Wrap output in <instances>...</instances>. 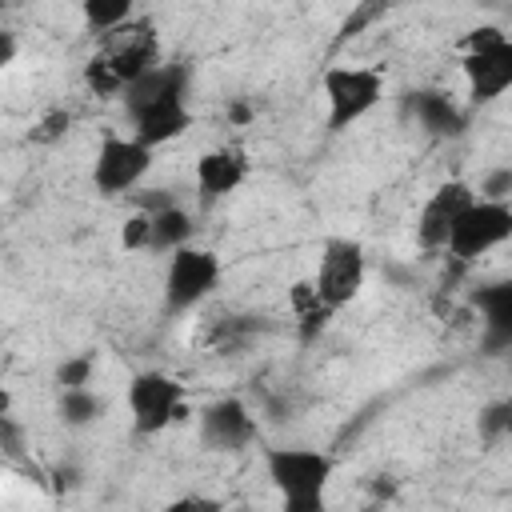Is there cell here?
I'll use <instances>...</instances> for the list:
<instances>
[{
	"instance_id": "1f68e13d",
	"label": "cell",
	"mask_w": 512,
	"mask_h": 512,
	"mask_svg": "<svg viewBox=\"0 0 512 512\" xmlns=\"http://www.w3.org/2000/svg\"><path fill=\"white\" fill-rule=\"evenodd\" d=\"M16 52H20L16 32H12V28H0V68H8V64L16 60Z\"/></svg>"
},
{
	"instance_id": "44dd1931",
	"label": "cell",
	"mask_w": 512,
	"mask_h": 512,
	"mask_svg": "<svg viewBox=\"0 0 512 512\" xmlns=\"http://www.w3.org/2000/svg\"><path fill=\"white\" fill-rule=\"evenodd\" d=\"M92 372H96V352H72L56 364L52 380L60 392H72V388H88L92 384Z\"/></svg>"
},
{
	"instance_id": "8992f818",
	"label": "cell",
	"mask_w": 512,
	"mask_h": 512,
	"mask_svg": "<svg viewBox=\"0 0 512 512\" xmlns=\"http://www.w3.org/2000/svg\"><path fill=\"white\" fill-rule=\"evenodd\" d=\"M368 276V256L364 244L352 236H328L320 244V260L312 272V288L320 296V304H328L332 312H340L344 304H352L364 288Z\"/></svg>"
},
{
	"instance_id": "4316f807",
	"label": "cell",
	"mask_w": 512,
	"mask_h": 512,
	"mask_svg": "<svg viewBox=\"0 0 512 512\" xmlns=\"http://www.w3.org/2000/svg\"><path fill=\"white\" fill-rule=\"evenodd\" d=\"M68 124H72V112H68V108H52V112H44V116L36 120V128L28 132V140H32V144H56V140H64Z\"/></svg>"
},
{
	"instance_id": "6da1fadb",
	"label": "cell",
	"mask_w": 512,
	"mask_h": 512,
	"mask_svg": "<svg viewBox=\"0 0 512 512\" xmlns=\"http://www.w3.org/2000/svg\"><path fill=\"white\" fill-rule=\"evenodd\" d=\"M460 52L468 104H496L512 88V32H504L500 24H476L460 36Z\"/></svg>"
},
{
	"instance_id": "8fae6325",
	"label": "cell",
	"mask_w": 512,
	"mask_h": 512,
	"mask_svg": "<svg viewBox=\"0 0 512 512\" xmlns=\"http://www.w3.org/2000/svg\"><path fill=\"white\" fill-rule=\"evenodd\" d=\"M100 56L112 64L116 80L128 88V84H136L144 72H152V68L160 64V32H156V24H152L148 16H136V20L124 24L116 36L104 40Z\"/></svg>"
},
{
	"instance_id": "4dcf8cb0",
	"label": "cell",
	"mask_w": 512,
	"mask_h": 512,
	"mask_svg": "<svg viewBox=\"0 0 512 512\" xmlns=\"http://www.w3.org/2000/svg\"><path fill=\"white\" fill-rule=\"evenodd\" d=\"M84 484V472L68 460V464H56V468H48V488L52 492H60V496H68V492H76Z\"/></svg>"
},
{
	"instance_id": "ac0fdd59",
	"label": "cell",
	"mask_w": 512,
	"mask_h": 512,
	"mask_svg": "<svg viewBox=\"0 0 512 512\" xmlns=\"http://www.w3.org/2000/svg\"><path fill=\"white\" fill-rule=\"evenodd\" d=\"M288 300H292V312H296V332H300V340H316V336L328 328V320L336 316L328 304H320L312 280H296L292 292H288Z\"/></svg>"
},
{
	"instance_id": "e575fe53",
	"label": "cell",
	"mask_w": 512,
	"mask_h": 512,
	"mask_svg": "<svg viewBox=\"0 0 512 512\" xmlns=\"http://www.w3.org/2000/svg\"><path fill=\"white\" fill-rule=\"evenodd\" d=\"M508 408H512V396H508Z\"/></svg>"
},
{
	"instance_id": "5b68a950",
	"label": "cell",
	"mask_w": 512,
	"mask_h": 512,
	"mask_svg": "<svg viewBox=\"0 0 512 512\" xmlns=\"http://www.w3.org/2000/svg\"><path fill=\"white\" fill-rule=\"evenodd\" d=\"M220 256L212 248H180L168 256V268H164V312L168 316H184L192 308H200L216 288H220Z\"/></svg>"
},
{
	"instance_id": "52a82bcc",
	"label": "cell",
	"mask_w": 512,
	"mask_h": 512,
	"mask_svg": "<svg viewBox=\"0 0 512 512\" xmlns=\"http://www.w3.org/2000/svg\"><path fill=\"white\" fill-rule=\"evenodd\" d=\"M148 168H152V148H144L136 136L104 132L92 156V184L100 196H128V192L136 196Z\"/></svg>"
},
{
	"instance_id": "5bb4252c",
	"label": "cell",
	"mask_w": 512,
	"mask_h": 512,
	"mask_svg": "<svg viewBox=\"0 0 512 512\" xmlns=\"http://www.w3.org/2000/svg\"><path fill=\"white\" fill-rule=\"evenodd\" d=\"M404 108L416 120V128L436 136V140L464 136V128H468V108L456 104L452 92H444V88H416V92H408Z\"/></svg>"
},
{
	"instance_id": "484cf974",
	"label": "cell",
	"mask_w": 512,
	"mask_h": 512,
	"mask_svg": "<svg viewBox=\"0 0 512 512\" xmlns=\"http://www.w3.org/2000/svg\"><path fill=\"white\" fill-rule=\"evenodd\" d=\"M148 240H152V216L128 212L120 224V252H148Z\"/></svg>"
},
{
	"instance_id": "9c48e42d",
	"label": "cell",
	"mask_w": 512,
	"mask_h": 512,
	"mask_svg": "<svg viewBox=\"0 0 512 512\" xmlns=\"http://www.w3.org/2000/svg\"><path fill=\"white\" fill-rule=\"evenodd\" d=\"M476 204V184L468 180H444L432 188V196L416 212V244L424 252H444L456 220Z\"/></svg>"
},
{
	"instance_id": "d4e9b609",
	"label": "cell",
	"mask_w": 512,
	"mask_h": 512,
	"mask_svg": "<svg viewBox=\"0 0 512 512\" xmlns=\"http://www.w3.org/2000/svg\"><path fill=\"white\" fill-rule=\"evenodd\" d=\"M476 200L512 204V164H492L476 184Z\"/></svg>"
},
{
	"instance_id": "836d02e7",
	"label": "cell",
	"mask_w": 512,
	"mask_h": 512,
	"mask_svg": "<svg viewBox=\"0 0 512 512\" xmlns=\"http://www.w3.org/2000/svg\"><path fill=\"white\" fill-rule=\"evenodd\" d=\"M236 512H252V508H236Z\"/></svg>"
},
{
	"instance_id": "7402d4cb",
	"label": "cell",
	"mask_w": 512,
	"mask_h": 512,
	"mask_svg": "<svg viewBox=\"0 0 512 512\" xmlns=\"http://www.w3.org/2000/svg\"><path fill=\"white\" fill-rule=\"evenodd\" d=\"M476 432H480L484 444H496V440L512 436V408H508V396H504V400H492V404L480 408V416H476Z\"/></svg>"
},
{
	"instance_id": "e0dca14e",
	"label": "cell",
	"mask_w": 512,
	"mask_h": 512,
	"mask_svg": "<svg viewBox=\"0 0 512 512\" xmlns=\"http://www.w3.org/2000/svg\"><path fill=\"white\" fill-rule=\"evenodd\" d=\"M196 236V220L188 208H168V212H156L152 216V240H148V252H160V256H172L180 248H188Z\"/></svg>"
},
{
	"instance_id": "3957f363",
	"label": "cell",
	"mask_w": 512,
	"mask_h": 512,
	"mask_svg": "<svg viewBox=\"0 0 512 512\" xmlns=\"http://www.w3.org/2000/svg\"><path fill=\"white\" fill-rule=\"evenodd\" d=\"M264 476L280 492V504L324 500V492H328V484L336 476V460L328 452H320V448L276 444V448H264Z\"/></svg>"
},
{
	"instance_id": "83f0119b",
	"label": "cell",
	"mask_w": 512,
	"mask_h": 512,
	"mask_svg": "<svg viewBox=\"0 0 512 512\" xmlns=\"http://www.w3.org/2000/svg\"><path fill=\"white\" fill-rule=\"evenodd\" d=\"M384 16H388V4H380V0H364V4H356V8L344 16L340 36H360L368 24H376V20H384Z\"/></svg>"
},
{
	"instance_id": "f1b7e54d",
	"label": "cell",
	"mask_w": 512,
	"mask_h": 512,
	"mask_svg": "<svg viewBox=\"0 0 512 512\" xmlns=\"http://www.w3.org/2000/svg\"><path fill=\"white\" fill-rule=\"evenodd\" d=\"M164 512H228V508H224V500H216V496L184 492V496L168 500V504H164Z\"/></svg>"
},
{
	"instance_id": "7c38bea8",
	"label": "cell",
	"mask_w": 512,
	"mask_h": 512,
	"mask_svg": "<svg viewBox=\"0 0 512 512\" xmlns=\"http://www.w3.org/2000/svg\"><path fill=\"white\" fill-rule=\"evenodd\" d=\"M472 312L480 316V344L488 356H500L512 348V276L484 280L468 292Z\"/></svg>"
},
{
	"instance_id": "f546056e",
	"label": "cell",
	"mask_w": 512,
	"mask_h": 512,
	"mask_svg": "<svg viewBox=\"0 0 512 512\" xmlns=\"http://www.w3.org/2000/svg\"><path fill=\"white\" fill-rule=\"evenodd\" d=\"M168 208H176L172 188H140V192H136V212L156 216V212H168Z\"/></svg>"
},
{
	"instance_id": "277c9868",
	"label": "cell",
	"mask_w": 512,
	"mask_h": 512,
	"mask_svg": "<svg viewBox=\"0 0 512 512\" xmlns=\"http://www.w3.org/2000/svg\"><path fill=\"white\" fill-rule=\"evenodd\" d=\"M124 404H128V416H132V432L136 436H160L172 424L188 420V388L176 376L156 372V368L136 372L128 380Z\"/></svg>"
},
{
	"instance_id": "d6a6232c",
	"label": "cell",
	"mask_w": 512,
	"mask_h": 512,
	"mask_svg": "<svg viewBox=\"0 0 512 512\" xmlns=\"http://www.w3.org/2000/svg\"><path fill=\"white\" fill-rule=\"evenodd\" d=\"M252 116H256V108H252L248 100H232V104H228V124L244 128V124H252Z\"/></svg>"
},
{
	"instance_id": "7a4b0ae2",
	"label": "cell",
	"mask_w": 512,
	"mask_h": 512,
	"mask_svg": "<svg viewBox=\"0 0 512 512\" xmlns=\"http://www.w3.org/2000/svg\"><path fill=\"white\" fill-rule=\"evenodd\" d=\"M384 72L380 68H368V64H332L324 68L320 76V92H324V128L336 136V132H348L352 124H360L380 100H384Z\"/></svg>"
},
{
	"instance_id": "603a6c76",
	"label": "cell",
	"mask_w": 512,
	"mask_h": 512,
	"mask_svg": "<svg viewBox=\"0 0 512 512\" xmlns=\"http://www.w3.org/2000/svg\"><path fill=\"white\" fill-rule=\"evenodd\" d=\"M84 84H88V92H96V96H104V100H112V96H124V84L116 80V72H112V64L96 52L88 64H84Z\"/></svg>"
},
{
	"instance_id": "30bf717a",
	"label": "cell",
	"mask_w": 512,
	"mask_h": 512,
	"mask_svg": "<svg viewBox=\"0 0 512 512\" xmlns=\"http://www.w3.org/2000/svg\"><path fill=\"white\" fill-rule=\"evenodd\" d=\"M256 416L244 400L236 396H220L212 404L200 408L196 416V436L208 452H244L256 444Z\"/></svg>"
},
{
	"instance_id": "2e32d148",
	"label": "cell",
	"mask_w": 512,
	"mask_h": 512,
	"mask_svg": "<svg viewBox=\"0 0 512 512\" xmlns=\"http://www.w3.org/2000/svg\"><path fill=\"white\" fill-rule=\"evenodd\" d=\"M128 124H132V136H136L144 148L156 152L160 144H172V140H180V136L192 128V108H188V100H160V104H152V108L132 112Z\"/></svg>"
},
{
	"instance_id": "ffe728a7",
	"label": "cell",
	"mask_w": 512,
	"mask_h": 512,
	"mask_svg": "<svg viewBox=\"0 0 512 512\" xmlns=\"http://www.w3.org/2000/svg\"><path fill=\"white\" fill-rule=\"evenodd\" d=\"M104 412H108V400L92 388H72V392H60V400H56V416L64 428H88V424L104 420Z\"/></svg>"
},
{
	"instance_id": "ba28073f",
	"label": "cell",
	"mask_w": 512,
	"mask_h": 512,
	"mask_svg": "<svg viewBox=\"0 0 512 512\" xmlns=\"http://www.w3.org/2000/svg\"><path fill=\"white\" fill-rule=\"evenodd\" d=\"M512 240V204H496V200H476L452 228L448 236V260L456 264H476L480 256H488L492 248Z\"/></svg>"
},
{
	"instance_id": "cb8c5ba5",
	"label": "cell",
	"mask_w": 512,
	"mask_h": 512,
	"mask_svg": "<svg viewBox=\"0 0 512 512\" xmlns=\"http://www.w3.org/2000/svg\"><path fill=\"white\" fill-rule=\"evenodd\" d=\"M0 456L16 468V464H24L28 460V440H24V424L12 416V412H4L0 416Z\"/></svg>"
},
{
	"instance_id": "d6986e66",
	"label": "cell",
	"mask_w": 512,
	"mask_h": 512,
	"mask_svg": "<svg viewBox=\"0 0 512 512\" xmlns=\"http://www.w3.org/2000/svg\"><path fill=\"white\" fill-rule=\"evenodd\" d=\"M80 16H84V28L88 32H96L100 40H108L124 24L136 20V4L132 0H84L80 4Z\"/></svg>"
},
{
	"instance_id": "9a60e30c",
	"label": "cell",
	"mask_w": 512,
	"mask_h": 512,
	"mask_svg": "<svg viewBox=\"0 0 512 512\" xmlns=\"http://www.w3.org/2000/svg\"><path fill=\"white\" fill-rule=\"evenodd\" d=\"M188 84H192V72L188 64H176V60H160L152 72H144L136 84L124 88V116L140 112V108H152L160 100H188Z\"/></svg>"
},
{
	"instance_id": "4fadbf2b",
	"label": "cell",
	"mask_w": 512,
	"mask_h": 512,
	"mask_svg": "<svg viewBox=\"0 0 512 512\" xmlns=\"http://www.w3.org/2000/svg\"><path fill=\"white\" fill-rule=\"evenodd\" d=\"M192 180H196L200 208H212L248 180V156L240 148H208V152L196 156Z\"/></svg>"
}]
</instances>
